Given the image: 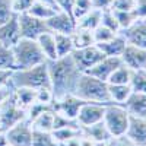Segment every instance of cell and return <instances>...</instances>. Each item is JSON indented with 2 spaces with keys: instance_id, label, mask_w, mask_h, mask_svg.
Returning <instances> with one entry per match:
<instances>
[{
  "instance_id": "obj_1",
  "label": "cell",
  "mask_w": 146,
  "mask_h": 146,
  "mask_svg": "<svg viewBox=\"0 0 146 146\" xmlns=\"http://www.w3.org/2000/svg\"><path fill=\"white\" fill-rule=\"evenodd\" d=\"M48 64V75L51 80V91L54 100L62 98L66 94H73L76 83L82 72L76 67L72 56L58 57L56 60H47Z\"/></svg>"
},
{
  "instance_id": "obj_2",
  "label": "cell",
  "mask_w": 146,
  "mask_h": 146,
  "mask_svg": "<svg viewBox=\"0 0 146 146\" xmlns=\"http://www.w3.org/2000/svg\"><path fill=\"white\" fill-rule=\"evenodd\" d=\"M73 94L86 102H98L104 105L111 104V98H110L108 92V82L96 79L88 73H82L79 76Z\"/></svg>"
},
{
  "instance_id": "obj_3",
  "label": "cell",
  "mask_w": 146,
  "mask_h": 146,
  "mask_svg": "<svg viewBox=\"0 0 146 146\" xmlns=\"http://www.w3.org/2000/svg\"><path fill=\"white\" fill-rule=\"evenodd\" d=\"M9 82L13 88H32V89L51 88V80H50V75H48V64L45 62L29 69L13 70Z\"/></svg>"
},
{
  "instance_id": "obj_4",
  "label": "cell",
  "mask_w": 146,
  "mask_h": 146,
  "mask_svg": "<svg viewBox=\"0 0 146 146\" xmlns=\"http://www.w3.org/2000/svg\"><path fill=\"white\" fill-rule=\"evenodd\" d=\"M12 50H13V56H15L16 70L29 69V67L38 66V64L47 62V58L42 54L36 40L21 38L12 47Z\"/></svg>"
},
{
  "instance_id": "obj_5",
  "label": "cell",
  "mask_w": 146,
  "mask_h": 146,
  "mask_svg": "<svg viewBox=\"0 0 146 146\" xmlns=\"http://www.w3.org/2000/svg\"><path fill=\"white\" fill-rule=\"evenodd\" d=\"M129 117L130 114L127 113V110L123 105L111 102V104L105 105V113H104L102 121L105 123L110 133H111V136H120V135H124L127 130Z\"/></svg>"
},
{
  "instance_id": "obj_6",
  "label": "cell",
  "mask_w": 146,
  "mask_h": 146,
  "mask_svg": "<svg viewBox=\"0 0 146 146\" xmlns=\"http://www.w3.org/2000/svg\"><path fill=\"white\" fill-rule=\"evenodd\" d=\"M27 118V110L22 108L16 100L12 96L5 101L0 105V131L5 133L6 130H9L10 127H13L15 124H18L19 121Z\"/></svg>"
},
{
  "instance_id": "obj_7",
  "label": "cell",
  "mask_w": 146,
  "mask_h": 146,
  "mask_svg": "<svg viewBox=\"0 0 146 146\" xmlns=\"http://www.w3.org/2000/svg\"><path fill=\"white\" fill-rule=\"evenodd\" d=\"M70 56L73 58V62H75L76 67L79 69V72H82V73L88 72L91 67H94L98 63L100 60H102L105 57L104 53L100 50L96 44L82 47V48H75Z\"/></svg>"
},
{
  "instance_id": "obj_8",
  "label": "cell",
  "mask_w": 146,
  "mask_h": 146,
  "mask_svg": "<svg viewBox=\"0 0 146 146\" xmlns=\"http://www.w3.org/2000/svg\"><path fill=\"white\" fill-rule=\"evenodd\" d=\"M18 21H19V29H21V38H29V40H36L38 36L50 31L45 25V21H41L38 18H34L28 12L18 13Z\"/></svg>"
},
{
  "instance_id": "obj_9",
  "label": "cell",
  "mask_w": 146,
  "mask_h": 146,
  "mask_svg": "<svg viewBox=\"0 0 146 146\" xmlns=\"http://www.w3.org/2000/svg\"><path fill=\"white\" fill-rule=\"evenodd\" d=\"M5 136L12 146H31L32 143V124L29 120H22L13 127L5 131Z\"/></svg>"
},
{
  "instance_id": "obj_10",
  "label": "cell",
  "mask_w": 146,
  "mask_h": 146,
  "mask_svg": "<svg viewBox=\"0 0 146 146\" xmlns=\"http://www.w3.org/2000/svg\"><path fill=\"white\" fill-rule=\"evenodd\" d=\"M86 101L80 100L79 96H76L75 94H66V95L62 96V98L54 100L53 108H54V111L63 114V115H66L69 118H75L76 120L79 110H80V107Z\"/></svg>"
},
{
  "instance_id": "obj_11",
  "label": "cell",
  "mask_w": 146,
  "mask_h": 146,
  "mask_svg": "<svg viewBox=\"0 0 146 146\" xmlns=\"http://www.w3.org/2000/svg\"><path fill=\"white\" fill-rule=\"evenodd\" d=\"M120 34L124 36L127 44L146 50V18L136 19L129 28L120 31Z\"/></svg>"
},
{
  "instance_id": "obj_12",
  "label": "cell",
  "mask_w": 146,
  "mask_h": 146,
  "mask_svg": "<svg viewBox=\"0 0 146 146\" xmlns=\"http://www.w3.org/2000/svg\"><path fill=\"white\" fill-rule=\"evenodd\" d=\"M104 113H105V105L104 104L85 102L79 110L76 121L79 123V126H89V124H94V123H98V121H102Z\"/></svg>"
},
{
  "instance_id": "obj_13",
  "label": "cell",
  "mask_w": 146,
  "mask_h": 146,
  "mask_svg": "<svg viewBox=\"0 0 146 146\" xmlns=\"http://www.w3.org/2000/svg\"><path fill=\"white\" fill-rule=\"evenodd\" d=\"M121 62L124 66H127L130 70H140L146 69V50L136 45L127 44L123 54L120 56Z\"/></svg>"
},
{
  "instance_id": "obj_14",
  "label": "cell",
  "mask_w": 146,
  "mask_h": 146,
  "mask_svg": "<svg viewBox=\"0 0 146 146\" xmlns=\"http://www.w3.org/2000/svg\"><path fill=\"white\" fill-rule=\"evenodd\" d=\"M45 25L51 32L72 35L73 31L76 29V21L73 19V16L67 15L66 12L60 10L54 16H51L50 19L45 21Z\"/></svg>"
},
{
  "instance_id": "obj_15",
  "label": "cell",
  "mask_w": 146,
  "mask_h": 146,
  "mask_svg": "<svg viewBox=\"0 0 146 146\" xmlns=\"http://www.w3.org/2000/svg\"><path fill=\"white\" fill-rule=\"evenodd\" d=\"M21 40V29L18 13H15L9 21L0 25V45L12 48Z\"/></svg>"
},
{
  "instance_id": "obj_16",
  "label": "cell",
  "mask_w": 146,
  "mask_h": 146,
  "mask_svg": "<svg viewBox=\"0 0 146 146\" xmlns=\"http://www.w3.org/2000/svg\"><path fill=\"white\" fill-rule=\"evenodd\" d=\"M124 135L136 146H146V117L130 115Z\"/></svg>"
},
{
  "instance_id": "obj_17",
  "label": "cell",
  "mask_w": 146,
  "mask_h": 146,
  "mask_svg": "<svg viewBox=\"0 0 146 146\" xmlns=\"http://www.w3.org/2000/svg\"><path fill=\"white\" fill-rule=\"evenodd\" d=\"M121 64H123V62H121L120 57H107L105 56L102 60H100L94 67H91L85 73H88V75H91L96 79H101V80L107 82L108 78L111 76V73Z\"/></svg>"
},
{
  "instance_id": "obj_18",
  "label": "cell",
  "mask_w": 146,
  "mask_h": 146,
  "mask_svg": "<svg viewBox=\"0 0 146 146\" xmlns=\"http://www.w3.org/2000/svg\"><path fill=\"white\" fill-rule=\"evenodd\" d=\"M123 107L127 110L130 115L146 117V94L131 91L129 98L124 101Z\"/></svg>"
},
{
  "instance_id": "obj_19",
  "label": "cell",
  "mask_w": 146,
  "mask_h": 146,
  "mask_svg": "<svg viewBox=\"0 0 146 146\" xmlns=\"http://www.w3.org/2000/svg\"><path fill=\"white\" fill-rule=\"evenodd\" d=\"M80 130L83 136H88L96 143H105L111 137V133L107 129L104 121H98V123H94L89 126H80Z\"/></svg>"
},
{
  "instance_id": "obj_20",
  "label": "cell",
  "mask_w": 146,
  "mask_h": 146,
  "mask_svg": "<svg viewBox=\"0 0 146 146\" xmlns=\"http://www.w3.org/2000/svg\"><path fill=\"white\" fill-rule=\"evenodd\" d=\"M96 45H98V48L104 53V56H107V57H120L121 54H123L127 42L124 40V36L118 32L114 38H111L110 41L96 44Z\"/></svg>"
},
{
  "instance_id": "obj_21",
  "label": "cell",
  "mask_w": 146,
  "mask_h": 146,
  "mask_svg": "<svg viewBox=\"0 0 146 146\" xmlns=\"http://www.w3.org/2000/svg\"><path fill=\"white\" fill-rule=\"evenodd\" d=\"M40 48L42 54L45 56L47 60H56L57 57V51H56V38H54V32L51 31H45L42 32L38 38H36Z\"/></svg>"
},
{
  "instance_id": "obj_22",
  "label": "cell",
  "mask_w": 146,
  "mask_h": 146,
  "mask_svg": "<svg viewBox=\"0 0 146 146\" xmlns=\"http://www.w3.org/2000/svg\"><path fill=\"white\" fill-rule=\"evenodd\" d=\"M101 16H102V10L92 7L85 15L76 19V27L88 29V31H94L96 27L101 25Z\"/></svg>"
},
{
  "instance_id": "obj_23",
  "label": "cell",
  "mask_w": 146,
  "mask_h": 146,
  "mask_svg": "<svg viewBox=\"0 0 146 146\" xmlns=\"http://www.w3.org/2000/svg\"><path fill=\"white\" fill-rule=\"evenodd\" d=\"M13 98L16 102L22 107L28 110L34 102H36V89L32 88H15L13 89Z\"/></svg>"
},
{
  "instance_id": "obj_24",
  "label": "cell",
  "mask_w": 146,
  "mask_h": 146,
  "mask_svg": "<svg viewBox=\"0 0 146 146\" xmlns=\"http://www.w3.org/2000/svg\"><path fill=\"white\" fill-rule=\"evenodd\" d=\"M32 129L41 131H53L54 127V108L45 110L32 121Z\"/></svg>"
},
{
  "instance_id": "obj_25",
  "label": "cell",
  "mask_w": 146,
  "mask_h": 146,
  "mask_svg": "<svg viewBox=\"0 0 146 146\" xmlns=\"http://www.w3.org/2000/svg\"><path fill=\"white\" fill-rule=\"evenodd\" d=\"M54 38H56L57 57L69 56V54H72L73 50H75V44H73L72 35H67V34H56L54 32Z\"/></svg>"
},
{
  "instance_id": "obj_26",
  "label": "cell",
  "mask_w": 146,
  "mask_h": 146,
  "mask_svg": "<svg viewBox=\"0 0 146 146\" xmlns=\"http://www.w3.org/2000/svg\"><path fill=\"white\" fill-rule=\"evenodd\" d=\"M108 92H110V98H111L113 104L123 105L124 101L129 98V95L131 94V88H130V85H111V83H108Z\"/></svg>"
},
{
  "instance_id": "obj_27",
  "label": "cell",
  "mask_w": 146,
  "mask_h": 146,
  "mask_svg": "<svg viewBox=\"0 0 146 146\" xmlns=\"http://www.w3.org/2000/svg\"><path fill=\"white\" fill-rule=\"evenodd\" d=\"M53 137L56 139V142H58L60 145L67 142L72 137H76L82 135L80 126H66V127H60V129H54L51 131Z\"/></svg>"
},
{
  "instance_id": "obj_28",
  "label": "cell",
  "mask_w": 146,
  "mask_h": 146,
  "mask_svg": "<svg viewBox=\"0 0 146 146\" xmlns=\"http://www.w3.org/2000/svg\"><path fill=\"white\" fill-rule=\"evenodd\" d=\"M58 10H56V9H53V7H50V6H47V5H44V3H40V2H34V5L28 9V13L29 15H32L34 18H38V19H41V21H47V19H50L51 16H54L56 13H57Z\"/></svg>"
},
{
  "instance_id": "obj_29",
  "label": "cell",
  "mask_w": 146,
  "mask_h": 146,
  "mask_svg": "<svg viewBox=\"0 0 146 146\" xmlns=\"http://www.w3.org/2000/svg\"><path fill=\"white\" fill-rule=\"evenodd\" d=\"M73 38V44H75V48H82V47H88L95 44L94 42V36H92V31L83 29V28H78L73 31L72 34Z\"/></svg>"
},
{
  "instance_id": "obj_30",
  "label": "cell",
  "mask_w": 146,
  "mask_h": 146,
  "mask_svg": "<svg viewBox=\"0 0 146 146\" xmlns=\"http://www.w3.org/2000/svg\"><path fill=\"white\" fill-rule=\"evenodd\" d=\"M31 146H60L53 137L51 131H41L32 129V143Z\"/></svg>"
},
{
  "instance_id": "obj_31",
  "label": "cell",
  "mask_w": 146,
  "mask_h": 146,
  "mask_svg": "<svg viewBox=\"0 0 146 146\" xmlns=\"http://www.w3.org/2000/svg\"><path fill=\"white\" fill-rule=\"evenodd\" d=\"M130 76H131V70L127 66L121 64L111 73V76L108 78L107 82L111 83V85H129L130 83Z\"/></svg>"
},
{
  "instance_id": "obj_32",
  "label": "cell",
  "mask_w": 146,
  "mask_h": 146,
  "mask_svg": "<svg viewBox=\"0 0 146 146\" xmlns=\"http://www.w3.org/2000/svg\"><path fill=\"white\" fill-rule=\"evenodd\" d=\"M129 85H130L131 91L146 94V69L131 70V76H130V83Z\"/></svg>"
},
{
  "instance_id": "obj_33",
  "label": "cell",
  "mask_w": 146,
  "mask_h": 146,
  "mask_svg": "<svg viewBox=\"0 0 146 146\" xmlns=\"http://www.w3.org/2000/svg\"><path fill=\"white\" fill-rule=\"evenodd\" d=\"M0 70H16L13 50L3 45H0Z\"/></svg>"
},
{
  "instance_id": "obj_34",
  "label": "cell",
  "mask_w": 146,
  "mask_h": 146,
  "mask_svg": "<svg viewBox=\"0 0 146 146\" xmlns=\"http://www.w3.org/2000/svg\"><path fill=\"white\" fill-rule=\"evenodd\" d=\"M111 10L114 12V16L117 19L120 31L129 28L131 23L137 19V16L135 15V12H133V10H114V9H111Z\"/></svg>"
},
{
  "instance_id": "obj_35",
  "label": "cell",
  "mask_w": 146,
  "mask_h": 146,
  "mask_svg": "<svg viewBox=\"0 0 146 146\" xmlns=\"http://www.w3.org/2000/svg\"><path fill=\"white\" fill-rule=\"evenodd\" d=\"M117 34H118V32H114L113 29H110V28H107V27H104V25H100V27H96V28L92 31L94 42H95V44L107 42V41H110L111 38H114Z\"/></svg>"
},
{
  "instance_id": "obj_36",
  "label": "cell",
  "mask_w": 146,
  "mask_h": 146,
  "mask_svg": "<svg viewBox=\"0 0 146 146\" xmlns=\"http://www.w3.org/2000/svg\"><path fill=\"white\" fill-rule=\"evenodd\" d=\"M101 25L113 29L114 32H120V27L117 23V19L114 16V12L111 10V7L108 9H102V16H101Z\"/></svg>"
},
{
  "instance_id": "obj_37",
  "label": "cell",
  "mask_w": 146,
  "mask_h": 146,
  "mask_svg": "<svg viewBox=\"0 0 146 146\" xmlns=\"http://www.w3.org/2000/svg\"><path fill=\"white\" fill-rule=\"evenodd\" d=\"M15 15L13 6H12V0H0V25L9 21Z\"/></svg>"
},
{
  "instance_id": "obj_38",
  "label": "cell",
  "mask_w": 146,
  "mask_h": 146,
  "mask_svg": "<svg viewBox=\"0 0 146 146\" xmlns=\"http://www.w3.org/2000/svg\"><path fill=\"white\" fill-rule=\"evenodd\" d=\"M89 9H92L91 0H75V6H73V18H75V21L82 15H85Z\"/></svg>"
},
{
  "instance_id": "obj_39",
  "label": "cell",
  "mask_w": 146,
  "mask_h": 146,
  "mask_svg": "<svg viewBox=\"0 0 146 146\" xmlns=\"http://www.w3.org/2000/svg\"><path fill=\"white\" fill-rule=\"evenodd\" d=\"M36 102L47 104V105H53V102H54V95H53L51 88L36 89Z\"/></svg>"
},
{
  "instance_id": "obj_40",
  "label": "cell",
  "mask_w": 146,
  "mask_h": 146,
  "mask_svg": "<svg viewBox=\"0 0 146 146\" xmlns=\"http://www.w3.org/2000/svg\"><path fill=\"white\" fill-rule=\"evenodd\" d=\"M107 146H135L126 135H120V136H111L107 142H105Z\"/></svg>"
},
{
  "instance_id": "obj_41",
  "label": "cell",
  "mask_w": 146,
  "mask_h": 146,
  "mask_svg": "<svg viewBox=\"0 0 146 146\" xmlns=\"http://www.w3.org/2000/svg\"><path fill=\"white\" fill-rule=\"evenodd\" d=\"M35 0H12V6H13L15 13H23L28 12V9L34 5Z\"/></svg>"
},
{
  "instance_id": "obj_42",
  "label": "cell",
  "mask_w": 146,
  "mask_h": 146,
  "mask_svg": "<svg viewBox=\"0 0 146 146\" xmlns=\"http://www.w3.org/2000/svg\"><path fill=\"white\" fill-rule=\"evenodd\" d=\"M136 0H113L111 9L114 10H133Z\"/></svg>"
},
{
  "instance_id": "obj_43",
  "label": "cell",
  "mask_w": 146,
  "mask_h": 146,
  "mask_svg": "<svg viewBox=\"0 0 146 146\" xmlns=\"http://www.w3.org/2000/svg\"><path fill=\"white\" fill-rule=\"evenodd\" d=\"M13 89H15V88L10 85V82H6V83L0 85V105L10 98L12 94H13Z\"/></svg>"
},
{
  "instance_id": "obj_44",
  "label": "cell",
  "mask_w": 146,
  "mask_h": 146,
  "mask_svg": "<svg viewBox=\"0 0 146 146\" xmlns=\"http://www.w3.org/2000/svg\"><path fill=\"white\" fill-rule=\"evenodd\" d=\"M57 6L62 12H66L67 15L73 16V6H75V0H57ZM75 19V18H73Z\"/></svg>"
},
{
  "instance_id": "obj_45",
  "label": "cell",
  "mask_w": 146,
  "mask_h": 146,
  "mask_svg": "<svg viewBox=\"0 0 146 146\" xmlns=\"http://www.w3.org/2000/svg\"><path fill=\"white\" fill-rule=\"evenodd\" d=\"M135 15L139 18H146V0H136V5H135Z\"/></svg>"
},
{
  "instance_id": "obj_46",
  "label": "cell",
  "mask_w": 146,
  "mask_h": 146,
  "mask_svg": "<svg viewBox=\"0 0 146 146\" xmlns=\"http://www.w3.org/2000/svg\"><path fill=\"white\" fill-rule=\"evenodd\" d=\"M113 5V0H91V6L95 9H108L111 7Z\"/></svg>"
},
{
  "instance_id": "obj_47",
  "label": "cell",
  "mask_w": 146,
  "mask_h": 146,
  "mask_svg": "<svg viewBox=\"0 0 146 146\" xmlns=\"http://www.w3.org/2000/svg\"><path fill=\"white\" fill-rule=\"evenodd\" d=\"M10 75H12V70H0V85L9 82Z\"/></svg>"
},
{
  "instance_id": "obj_48",
  "label": "cell",
  "mask_w": 146,
  "mask_h": 146,
  "mask_svg": "<svg viewBox=\"0 0 146 146\" xmlns=\"http://www.w3.org/2000/svg\"><path fill=\"white\" fill-rule=\"evenodd\" d=\"M80 146H96V142H94V140L89 139L88 136L80 135Z\"/></svg>"
},
{
  "instance_id": "obj_49",
  "label": "cell",
  "mask_w": 146,
  "mask_h": 146,
  "mask_svg": "<svg viewBox=\"0 0 146 146\" xmlns=\"http://www.w3.org/2000/svg\"><path fill=\"white\" fill-rule=\"evenodd\" d=\"M36 2L44 3V5H47V6H50V7H53V9H56V10L60 12V9H58V6H57V0H36Z\"/></svg>"
},
{
  "instance_id": "obj_50",
  "label": "cell",
  "mask_w": 146,
  "mask_h": 146,
  "mask_svg": "<svg viewBox=\"0 0 146 146\" xmlns=\"http://www.w3.org/2000/svg\"><path fill=\"white\" fill-rule=\"evenodd\" d=\"M6 143H7V140H6L5 133H2V131H0V146H5Z\"/></svg>"
},
{
  "instance_id": "obj_51",
  "label": "cell",
  "mask_w": 146,
  "mask_h": 146,
  "mask_svg": "<svg viewBox=\"0 0 146 146\" xmlns=\"http://www.w3.org/2000/svg\"><path fill=\"white\" fill-rule=\"evenodd\" d=\"M96 146H107L105 143H96Z\"/></svg>"
},
{
  "instance_id": "obj_52",
  "label": "cell",
  "mask_w": 146,
  "mask_h": 146,
  "mask_svg": "<svg viewBox=\"0 0 146 146\" xmlns=\"http://www.w3.org/2000/svg\"><path fill=\"white\" fill-rule=\"evenodd\" d=\"M5 146H12V145H9V143H6V145H5Z\"/></svg>"
},
{
  "instance_id": "obj_53",
  "label": "cell",
  "mask_w": 146,
  "mask_h": 146,
  "mask_svg": "<svg viewBox=\"0 0 146 146\" xmlns=\"http://www.w3.org/2000/svg\"><path fill=\"white\" fill-rule=\"evenodd\" d=\"M135 146H136V145H135Z\"/></svg>"
}]
</instances>
